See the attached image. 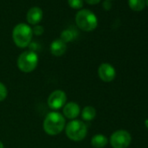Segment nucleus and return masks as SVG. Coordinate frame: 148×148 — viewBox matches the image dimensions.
Here are the masks:
<instances>
[{
    "label": "nucleus",
    "mask_w": 148,
    "mask_h": 148,
    "mask_svg": "<svg viewBox=\"0 0 148 148\" xmlns=\"http://www.w3.org/2000/svg\"><path fill=\"white\" fill-rule=\"evenodd\" d=\"M65 127V119L63 114L58 112H51L45 118L43 128L46 134L55 136L62 132Z\"/></svg>",
    "instance_id": "1"
},
{
    "label": "nucleus",
    "mask_w": 148,
    "mask_h": 148,
    "mask_svg": "<svg viewBox=\"0 0 148 148\" xmlns=\"http://www.w3.org/2000/svg\"><path fill=\"white\" fill-rule=\"evenodd\" d=\"M32 29L28 25L24 23L17 25L12 31L13 42L19 48L27 47L32 41Z\"/></svg>",
    "instance_id": "2"
},
{
    "label": "nucleus",
    "mask_w": 148,
    "mask_h": 148,
    "mask_svg": "<svg viewBox=\"0 0 148 148\" xmlns=\"http://www.w3.org/2000/svg\"><path fill=\"white\" fill-rule=\"evenodd\" d=\"M75 21L79 29L85 32H92L98 26V18L90 10L84 9L77 12Z\"/></svg>",
    "instance_id": "3"
},
{
    "label": "nucleus",
    "mask_w": 148,
    "mask_h": 148,
    "mask_svg": "<svg viewBox=\"0 0 148 148\" xmlns=\"http://www.w3.org/2000/svg\"><path fill=\"white\" fill-rule=\"evenodd\" d=\"M65 134L72 141H82L87 135L86 125L78 119L71 120L64 127Z\"/></svg>",
    "instance_id": "4"
},
{
    "label": "nucleus",
    "mask_w": 148,
    "mask_h": 148,
    "mask_svg": "<svg viewBox=\"0 0 148 148\" xmlns=\"http://www.w3.org/2000/svg\"><path fill=\"white\" fill-rule=\"evenodd\" d=\"M38 63V56L33 51H25L22 52L18 58V67L25 73H29L33 71Z\"/></svg>",
    "instance_id": "5"
},
{
    "label": "nucleus",
    "mask_w": 148,
    "mask_h": 148,
    "mask_svg": "<svg viewBox=\"0 0 148 148\" xmlns=\"http://www.w3.org/2000/svg\"><path fill=\"white\" fill-rule=\"evenodd\" d=\"M131 142L132 136L125 130H118L110 138V144L113 148H127Z\"/></svg>",
    "instance_id": "6"
},
{
    "label": "nucleus",
    "mask_w": 148,
    "mask_h": 148,
    "mask_svg": "<svg viewBox=\"0 0 148 148\" xmlns=\"http://www.w3.org/2000/svg\"><path fill=\"white\" fill-rule=\"evenodd\" d=\"M66 94L62 90H55L53 91L47 99V105L52 110H58L66 103Z\"/></svg>",
    "instance_id": "7"
},
{
    "label": "nucleus",
    "mask_w": 148,
    "mask_h": 148,
    "mask_svg": "<svg viewBox=\"0 0 148 148\" xmlns=\"http://www.w3.org/2000/svg\"><path fill=\"white\" fill-rule=\"evenodd\" d=\"M99 79L104 82H112L116 77L115 68L109 63H102L98 69Z\"/></svg>",
    "instance_id": "8"
},
{
    "label": "nucleus",
    "mask_w": 148,
    "mask_h": 148,
    "mask_svg": "<svg viewBox=\"0 0 148 148\" xmlns=\"http://www.w3.org/2000/svg\"><path fill=\"white\" fill-rule=\"evenodd\" d=\"M80 113V107L75 102H69L63 107V116L69 119H75Z\"/></svg>",
    "instance_id": "9"
},
{
    "label": "nucleus",
    "mask_w": 148,
    "mask_h": 148,
    "mask_svg": "<svg viewBox=\"0 0 148 148\" xmlns=\"http://www.w3.org/2000/svg\"><path fill=\"white\" fill-rule=\"evenodd\" d=\"M42 18H43V11L41 8L37 6L31 8L26 14L27 22L33 25H37L42 20Z\"/></svg>",
    "instance_id": "10"
},
{
    "label": "nucleus",
    "mask_w": 148,
    "mask_h": 148,
    "mask_svg": "<svg viewBox=\"0 0 148 148\" xmlns=\"http://www.w3.org/2000/svg\"><path fill=\"white\" fill-rule=\"evenodd\" d=\"M66 49H67L66 43L62 41L60 38L53 40L50 46L51 52L55 57H61L62 55H64L66 51Z\"/></svg>",
    "instance_id": "11"
},
{
    "label": "nucleus",
    "mask_w": 148,
    "mask_h": 148,
    "mask_svg": "<svg viewBox=\"0 0 148 148\" xmlns=\"http://www.w3.org/2000/svg\"><path fill=\"white\" fill-rule=\"evenodd\" d=\"M91 144L94 148H104L108 144V138L103 134H96L92 137Z\"/></svg>",
    "instance_id": "12"
},
{
    "label": "nucleus",
    "mask_w": 148,
    "mask_h": 148,
    "mask_svg": "<svg viewBox=\"0 0 148 148\" xmlns=\"http://www.w3.org/2000/svg\"><path fill=\"white\" fill-rule=\"evenodd\" d=\"M81 112V116H82V119L85 120V121H92L95 119L96 117V109L92 106H86Z\"/></svg>",
    "instance_id": "13"
},
{
    "label": "nucleus",
    "mask_w": 148,
    "mask_h": 148,
    "mask_svg": "<svg viewBox=\"0 0 148 148\" xmlns=\"http://www.w3.org/2000/svg\"><path fill=\"white\" fill-rule=\"evenodd\" d=\"M76 36H77V34H76L75 31L71 30V29H66V30H64L61 32L60 39L62 41H64V43H68V42L72 41L74 38H76Z\"/></svg>",
    "instance_id": "14"
},
{
    "label": "nucleus",
    "mask_w": 148,
    "mask_h": 148,
    "mask_svg": "<svg viewBox=\"0 0 148 148\" xmlns=\"http://www.w3.org/2000/svg\"><path fill=\"white\" fill-rule=\"evenodd\" d=\"M128 5L132 10L140 12L145 6V0H128Z\"/></svg>",
    "instance_id": "15"
},
{
    "label": "nucleus",
    "mask_w": 148,
    "mask_h": 148,
    "mask_svg": "<svg viewBox=\"0 0 148 148\" xmlns=\"http://www.w3.org/2000/svg\"><path fill=\"white\" fill-rule=\"evenodd\" d=\"M68 4L73 9H80L83 7L84 0H68Z\"/></svg>",
    "instance_id": "16"
},
{
    "label": "nucleus",
    "mask_w": 148,
    "mask_h": 148,
    "mask_svg": "<svg viewBox=\"0 0 148 148\" xmlns=\"http://www.w3.org/2000/svg\"><path fill=\"white\" fill-rule=\"evenodd\" d=\"M7 95H8V90L6 86L3 83L0 82V102L4 101L6 99Z\"/></svg>",
    "instance_id": "17"
},
{
    "label": "nucleus",
    "mask_w": 148,
    "mask_h": 148,
    "mask_svg": "<svg viewBox=\"0 0 148 148\" xmlns=\"http://www.w3.org/2000/svg\"><path fill=\"white\" fill-rule=\"evenodd\" d=\"M43 32H44V28L41 25H37L32 29V33L37 35V36H40L41 34H43Z\"/></svg>",
    "instance_id": "18"
},
{
    "label": "nucleus",
    "mask_w": 148,
    "mask_h": 148,
    "mask_svg": "<svg viewBox=\"0 0 148 148\" xmlns=\"http://www.w3.org/2000/svg\"><path fill=\"white\" fill-rule=\"evenodd\" d=\"M103 7L106 9V10H110L111 8H112V4H111V2L110 1H108V0H106V1L103 3Z\"/></svg>",
    "instance_id": "19"
},
{
    "label": "nucleus",
    "mask_w": 148,
    "mask_h": 148,
    "mask_svg": "<svg viewBox=\"0 0 148 148\" xmlns=\"http://www.w3.org/2000/svg\"><path fill=\"white\" fill-rule=\"evenodd\" d=\"M85 1L89 5H97L100 2V0H85Z\"/></svg>",
    "instance_id": "20"
},
{
    "label": "nucleus",
    "mask_w": 148,
    "mask_h": 148,
    "mask_svg": "<svg viewBox=\"0 0 148 148\" xmlns=\"http://www.w3.org/2000/svg\"><path fill=\"white\" fill-rule=\"evenodd\" d=\"M0 148H4V144L2 141H0Z\"/></svg>",
    "instance_id": "21"
},
{
    "label": "nucleus",
    "mask_w": 148,
    "mask_h": 148,
    "mask_svg": "<svg viewBox=\"0 0 148 148\" xmlns=\"http://www.w3.org/2000/svg\"><path fill=\"white\" fill-rule=\"evenodd\" d=\"M145 5L148 6V0H145Z\"/></svg>",
    "instance_id": "22"
},
{
    "label": "nucleus",
    "mask_w": 148,
    "mask_h": 148,
    "mask_svg": "<svg viewBox=\"0 0 148 148\" xmlns=\"http://www.w3.org/2000/svg\"><path fill=\"white\" fill-rule=\"evenodd\" d=\"M108 1H110V0H108Z\"/></svg>",
    "instance_id": "23"
}]
</instances>
